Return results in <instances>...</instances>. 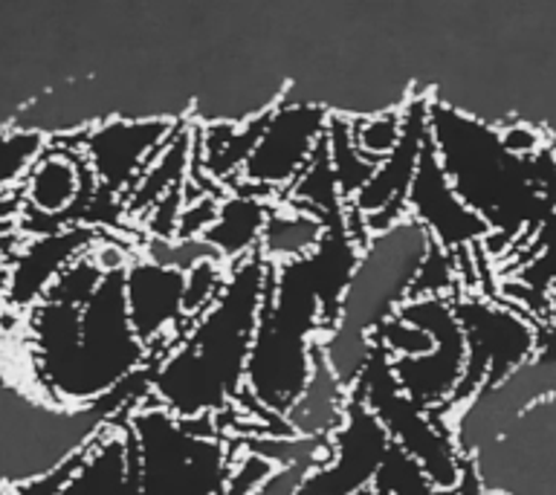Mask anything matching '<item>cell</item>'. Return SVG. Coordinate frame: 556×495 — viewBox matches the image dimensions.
<instances>
[{
    "instance_id": "cell-1",
    "label": "cell",
    "mask_w": 556,
    "mask_h": 495,
    "mask_svg": "<svg viewBox=\"0 0 556 495\" xmlns=\"http://www.w3.org/2000/svg\"><path fill=\"white\" fill-rule=\"evenodd\" d=\"M269 264L258 255L235 264L224 290L189 333L154 368L151 394L177 420L217 415L243 391L252 339L267 295Z\"/></svg>"
},
{
    "instance_id": "cell-2",
    "label": "cell",
    "mask_w": 556,
    "mask_h": 495,
    "mask_svg": "<svg viewBox=\"0 0 556 495\" xmlns=\"http://www.w3.org/2000/svg\"><path fill=\"white\" fill-rule=\"evenodd\" d=\"M429 137L450 186L484 220L490 234L513 238L556 208L530 180L528 160L504 151L498 130L452 107L429 104Z\"/></svg>"
},
{
    "instance_id": "cell-3",
    "label": "cell",
    "mask_w": 556,
    "mask_h": 495,
    "mask_svg": "<svg viewBox=\"0 0 556 495\" xmlns=\"http://www.w3.org/2000/svg\"><path fill=\"white\" fill-rule=\"evenodd\" d=\"M137 443V495H217L224 493L229 460L224 443L191 432L165 408L134 415Z\"/></svg>"
},
{
    "instance_id": "cell-4",
    "label": "cell",
    "mask_w": 556,
    "mask_h": 495,
    "mask_svg": "<svg viewBox=\"0 0 556 495\" xmlns=\"http://www.w3.org/2000/svg\"><path fill=\"white\" fill-rule=\"evenodd\" d=\"M429 246L432 238L412 217H403L389 229L374 232L356 261L337 328L374 339L382 321H389L408 299Z\"/></svg>"
},
{
    "instance_id": "cell-5",
    "label": "cell",
    "mask_w": 556,
    "mask_h": 495,
    "mask_svg": "<svg viewBox=\"0 0 556 495\" xmlns=\"http://www.w3.org/2000/svg\"><path fill=\"white\" fill-rule=\"evenodd\" d=\"M452 307L467 345L464 377L455 389V397L450 399V406H458L469 403L478 391L502 385L521 365H528L530 356L536 354V330L498 304L469 299V302H455Z\"/></svg>"
},
{
    "instance_id": "cell-6",
    "label": "cell",
    "mask_w": 556,
    "mask_h": 495,
    "mask_svg": "<svg viewBox=\"0 0 556 495\" xmlns=\"http://www.w3.org/2000/svg\"><path fill=\"white\" fill-rule=\"evenodd\" d=\"M391 441L363 397L348 399L345 420L325 460L307 469L295 495H363L377 481Z\"/></svg>"
},
{
    "instance_id": "cell-7",
    "label": "cell",
    "mask_w": 556,
    "mask_h": 495,
    "mask_svg": "<svg viewBox=\"0 0 556 495\" xmlns=\"http://www.w3.org/2000/svg\"><path fill=\"white\" fill-rule=\"evenodd\" d=\"M328 134V113L313 104H285L267 113L264 130L243 165V180L258 189L290 186L311 165Z\"/></svg>"
},
{
    "instance_id": "cell-8",
    "label": "cell",
    "mask_w": 556,
    "mask_h": 495,
    "mask_svg": "<svg viewBox=\"0 0 556 495\" xmlns=\"http://www.w3.org/2000/svg\"><path fill=\"white\" fill-rule=\"evenodd\" d=\"M172 137L168 122L160 119H116L104 122L87 134V168L93 180L111 194L137 186L148 163Z\"/></svg>"
},
{
    "instance_id": "cell-9",
    "label": "cell",
    "mask_w": 556,
    "mask_h": 495,
    "mask_svg": "<svg viewBox=\"0 0 556 495\" xmlns=\"http://www.w3.org/2000/svg\"><path fill=\"white\" fill-rule=\"evenodd\" d=\"M406 206L412 208V220L424 226L426 234L443 250H464L472 243L484 241L490 229L476 212L464 206V200L446 180L438 154H434L432 137L426 142L420 165H417L415 180L408 186Z\"/></svg>"
},
{
    "instance_id": "cell-10",
    "label": "cell",
    "mask_w": 556,
    "mask_h": 495,
    "mask_svg": "<svg viewBox=\"0 0 556 495\" xmlns=\"http://www.w3.org/2000/svg\"><path fill=\"white\" fill-rule=\"evenodd\" d=\"M429 142V104L412 102L403 113V128H400L397 145L382 156L374 168L371 180L365 182L354 203L356 212H363L368 220L389 215V208L406 206L408 186L415 180L420 154Z\"/></svg>"
},
{
    "instance_id": "cell-11",
    "label": "cell",
    "mask_w": 556,
    "mask_h": 495,
    "mask_svg": "<svg viewBox=\"0 0 556 495\" xmlns=\"http://www.w3.org/2000/svg\"><path fill=\"white\" fill-rule=\"evenodd\" d=\"M186 272L156 261H137L125 269V304L130 328L146 351L186 319Z\"/></svg>"
},
{
    "instance_id": "cell-12",
    "label": "cell",
    "mask_w": 556,
    "mask_h": 495,
    "mask_svg": "<svg viewBox=\"0 0 556 495\" xmlns=\"http://www.w3.org/2000/svg\"><path fill=\"white\" fill-rule=\"evenodd\" d=\"M61 495H137V443L130 426L96 434Z\"/></svg>"
},
{
    "instance_id": "cell-13",
    "label": "cell",
    "mask_w": 556,
    "mask_h": 495,
    "mask_svg": "<svg viewBox=\"0 0 556 495\" xmlns=\"http://www.w3.org/2000/svg\"><path fill=\"white\" fill-rule=\"evenodd\" d=\"M90 250V232L87 229H61L43 238L26 252L17 269L12 272L7 284V302L21 307V304L41 302L52 281L64 272V269Z\"/></svg>"
},
{
    "instance_id": "cell-14",
    "label": "cell",
    "mask_w": 556,
    "mask_h": 495,
    "mask_svg": "<svg viewBox=\"0 0 556 495\" xmlns=\"http://www.w3.org/2000/svg\"><path fill=\"white\" fill-rule=\"evenodd\" d=\"M345 408V389L330 373L328 363H325V356H321L319 345H316L311 382H307L302 397L295 399V406L285 415L287 423L293 426V432H299L307 441H321L325 434L337 432L339 426H342Z\"/></svg>"
},
{
    "instance_id": "cell-15",
    "label": "cell",
    "mask_w": 556,
    "mask_h": 495,
    "mask_svg": "<svg viewBox=\"0 0 556 495\" xmlns=\"http://www.w3.org/2000/svg\"><path fill=\"white\" fill-rule=\"evenodd\" d=\"M267 215V203H261L255 194H247V191L235 194L226 203H220L215 224L208 226L200 241L215 252L217 261L232 258L235 264H241V261L252 258L250 252L261 243Z\"/></svg>"
},
{
    "instance_id": "cell-16",
    "label": "cell",
    "mask_w": 556,
    "mask_h": 495,
    "mask_svg": "<svg viewBox=\"0 0 556 495\" xmlns=\"http://www.w3.org/2000/svg\"><path fill=\"white\" fill-rule=\"evenodd\" d=\"M87 174V163H76L67 151H43L26 177V200L38 215H64L81 198Z\"/></svg>"
},
{
    "instance_id": "cell-17",
    "label": "cell",
    "mask_w": 556,
    "mask_h": 495,
    "mask_svg": "<svg viewBox=\"0 0 556 495\" xmlns=\"http://www.w3.org/2000/svg\"><path fill=\"white\" fill-rule=\"evenodd\" d=\"M321 234H325V224L319 217L302 212L299 206L285 208V212L269 208L258 246L261 252H267L269 261L287 264V261L311 255L316 250V243L321 241Z\"/></svg>"
},
{
    "instance_id": "cell-18",
    "label": "cell",
    "mask_w": 556,
    "mask_h": 495,
    "mask_svg": "<svg viewBox=\"0 0 556 495\" xmlns=\"http://www.w3.org/2000/svg\"><path fill=\"white\" fill-rule=\"evenodd\" d=\"M189 163V139L182 134H172L165 139V145L154 154V160L148 163L137 186L130 189V206H156L165 194L180 189V177Z\"/></svg>"
},
{
    "instance_id": "cell-19",
    "label": "cell",
    "mask_w": 556,
    "mask_h": 495,
    "mask_svg": "<svg viewBox=\"0 0 556 495\" xmlns=\"http://www.w3.org/2000/svg\"><path fill=\"white\" fill-rule=\"evenodd\" d=\"M400 128H403V116H397V113H382V116L356 122L351 137H354V145L359 148V154H365L374 163H380L382 156L397 145Z\"/></svg>"
},
{
    "instance_id": "cell-20",
    "label": "cell",
    "mask_w": 556,
    "mask_h": 495,
    "mask_svg": "<svg viewBox=\"0 0 556 495\" xmlns=\"http://www.w3.org/2000/svg\"><path fill=\"white\" fill-rule=\"evenodd\" d=\"M43 154L41 137L38 134H9L0 139V189L17 180L21 174H26L35 165V160Z\"/></svg>"
},
{
    "instance_id": "cell-21",
    "label": "cell",
    "mask_w": 556,
    "mask_h": 495,
    "mask_svg": "<svg viewBox=\"0 0 556 495\" xmlns=\"http://www.w3.org/2000/svg\"><path fill=\"white\" fill-rule=\"evenodd\" d=\"M498 142H502L504 151L510 156H516V160H528V156L539 154V151L545 148L542 134H539L533 125H528V122H513V125L498 130Z\"/></svg>"
},
{
    "instance_id": "cell-22",
    "label": "cell",
    "mask_w": 556,
    "mask_h": 495,
    "mask_svg": "<svg viewBox=\"0 0 556 495\" xmlns=\"http://www.w3.org/2000/svg\"><path fill=\"white\" fill-rule=\"evenodd\" d=\"M455 495H486L472 460H464V464H460V478L458 484H455Z\"/></svg>"
},
{
    "instance_id": "cell-23",
    "label": "cell",
    "mask_w": 556,
    "mask_h": 495,
    "mask_svg": "<svg viewBox=\"0 0 556 495\" xmlns=\"http://www.w3.org/2000/svg\"><path fill=\"white\" fill-rule=\"evenodd\" d=\"M217 495H224V493H217Z\"/></svg>"
},
{
    "instance_id": "cell-24",
    "label": "cell",
    "mask_w": 556,
    "mask_h": 495,
    "mask_svg": "<svg viewBox=\"0 0 556 495\" xmlns=\"http://www.w3.org/2000/svg\"><path fill=\"white\" fill-rule=\"evenodd\" d=\"M554 304H556V302H554Z\"/></svg>"
}]
</instances>
